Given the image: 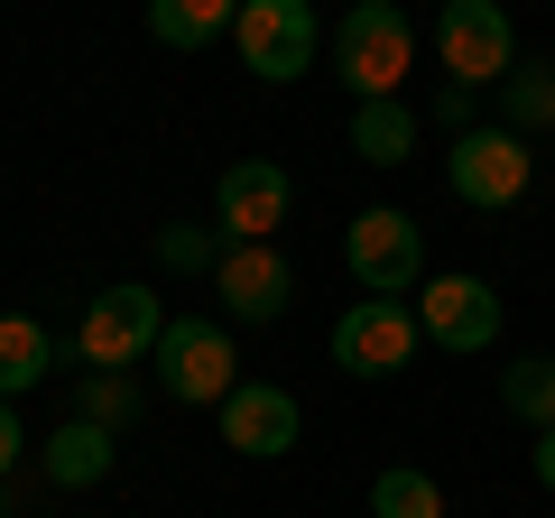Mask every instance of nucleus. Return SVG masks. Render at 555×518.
<instances>
[{"instance_id": "nucleus-22", "label": "nucleus", "mask_w": 555, "mask_h": 518, "mask_svg": "<svg viewBox=\"0 0 555 518\" xmlns=\"http://www.w3.org/2000/svg\"><path fill=\"white\" fill-rule=\"evenodd\" d=\"M436 120H454V140H463V130H473V83H444V93H436Z\"/></svg>"}, {"instance_id": "nucleus-24", "label": "nucleus", "mask_w": 555, "mask_h": 518, "mask_svg": "<svg viewBox=\"0 0 555 518\" xmlns=\"http://www.w3.org/2000/svg\"><path fill=\"white\" fill-rule=\"evenodd\" d=\"M537 491H555V426L537 436Z\"/></svg>"}, {"instance_id": "nucleus-14", "label": "nucleus", "mask_w": 555, "mask_h": 518, "mask_svg": "<svg viewBox=\"0 0 555 518\" xmlns=\"http://www.w3.org/2000/svg\"><path fill=\"white\" fill-rule=\"evenodd\" d=\"M352 158H371V167H408V158H416V112H408L398 93L352 112Z\"/></svg>"}, {"instance_id": "nucleus-10", "label": "nucleus", "mask_w": 555, "mask_h": 518, "mask_svg": "<svg viewBox=\"0 0 555 518\" xmlns=\"http://www.w3.org/2000/svg\"><path fill=\"white\" fill-rule=\"evenodd\" d=\"M416 324L444 342V352H491L500 342V287L491 279H426L416 287Z\"/></svg>"}, {"instance_id": "nucleus-20", "label": "nucleus", "mask_w": 555, "mask_h": 518, "mask_svg": "<svg viewBox=\"0 0 555 518\" xmlns=\"http://www.w3.org/2000/svg\"><path fill=\"white\" fill-rule=\"evenodd\" d=\"M75 417H93V426L120 436V426L139 417V379L130 371H93V379H83V399H75Z\"/></svg>"}, {"instance_id": "nucleus-2", "label": "nucleus", "mask_w": 555, "mask_h": 518, "mask_svg": "<svg viewBox=\"0 0 555 518\" xmlns=\"http://www.w3.org/2000/svg\"><path fill=\"white\" fill-rule=\"evenodd\" d=\"M343 259H352L361 297H416V279H426V232H416V213L371 204V213L343 222Z\"/></svg>"}, {"instance_id": "nucleus-4", "label": "nucleus", "mask_w": 555, "mask_h": 518, "mask_svg": "<svg viewBox=\"0 0 555 518\" xmlns=\"http://www.w3.org/2000/svg\"><path fill=\"white\" fill-rule=\"evenodd\" d=\"M528 167H537V148L518 140V130H463L454 140V158H444V185H454L473 213H509L518 195H528Z\"/></svg>"}, {"instance_id": "nucleus-17", "label": "nucleus", "mask_w": 555, "mask_h": 518, "mask_svg": "<svg viewBox=\"0 0 555 518\" xmlns=\"http://www.w3.org/2000/svg\"><path fill=\"white\" fill-rule=\"evenodd\" d=\"M47 361H56V342H47L38 315H0V399H28L47 379Z\"/></svg>"}, {"instance_id": "nucleus-9", "label": "nucleus", "mask_w": 555, "mask_h": 518, "mask_svg": "<svg viewBox=\"0 0 555 518\" xmlns=\"http://www.w3.org/2000/svg\"><path fill=\"white\" fill-rule=\"evenodd\" d=\"M287 195H297V185H287L278 158H232L214 177V232L222 241H269L278 222H287Z\"/></svg>"}, {"instance_id": "nucleus-6", "label": "nucleus", "mask_w": 555, "mask_h": 518, "mask_svg": "<svg viewBox=\"0 0 555 518\" xmlns=\"http://www.w3.org/2000/svg\"><path fill=\"white\" fill-rule=\"evenodd\" d=\"M158 379H167V399H185V407H222L241 389L232 379V334H222V324H204V315H177L158 334Z\"/></svg>"}, {"instance_id": "nucleus-11", "label": "nucleus", "mask_w": 555, "mask_h": 518, "mask_svg": "<svg viewBox=\"0 0 555 518\" xmlns=\"http://www.w3.org/2000/svg\"><path fill=\"white\" fill-rule=\"evenodd\" d=\"M214 297L232 306L241 324H278V315H287V297H297V269H287L269 241H232L222 269H214Z\"/></svg>"}, {"instance_id": "nucleus-16", "label": "nucleus", "mask_w": 555, "mask_h": 518, "mask_svg": "<svg viewBox=\"0 0 555 518\" xmlns=\"http://www.w3.org/2000/svg\"><path fill=\"white\" fill-rule=\"evenodd\" d=\"M222 28H241V0H149V38L158 47H214Z\"/></svg>"}, {"instance_id": "nucleus-23", "label": "nucleus", "mask_w": 555, "mask_h": 518, "mask_svg": "<svg viewBox=\"0 0 555 518\" xmlns=\"http://www.w3.org/2000/svg\"><path fill=\"white\" fill-rule=\"evenodd\" d=\"M20 472V417H10V399H0V481Z\"/></svg>"}, {"instance_id": "nucleus-1", "label": "nucleus", "mask_w": 555, "mask_h": 518, "mask_svg": "<svg viewBox=\"0 0 555 518\" xmlns=\"http://www.w3.org/2000/svg\"><path fill=\"white\" fill-rule=\"evenodd\" d=\"M408 65H416V28L398 20V0H352L343 28H334V75L352 83L361 102H389Z\"/></svg>"}, {"instance_id": "nucleus-12", "label": "nucleus", "mask_w": 555, "mask_h": 518, "mask_svg": "<svg viewBox=\"0 0 555 518\" xmlns=\"http://www.w3.org/2000/svg\"><path fill=\"white\" fill-rule=\"evenodd\" d=\"M297 399L287 389H269V379H241L232 399H222V444L232 454H250V463H278L287 444H297Z\"/></svg>"}, {"instance_id": "nucleus-21", "label": "nucleus", "mask_w": 555, "mask_h": 518, "mask_svg": "<svg viewBox=\"0 0 555 518\" xmlns=\"http://www.w3.org/2000/svg\"><path fill=\"white\" fill-rule=\"evenodd\" d=\"M158 259H167V269H185V279H195V269H222V250H214L204 222H167V232H158Z\"/></svg>"}, {"instance_id": "nucleus-25", "label": "nucleus", "mask_w": 555, "mask_h": 518, "mask_svg": "<svg viewBox=\"0 0 555 518\" xmlns=\"http://www.w3.org/2000/svg\"><path fill=\"white\" fill-rule=\"evenodd\" d=\"M0 518H20V491H10V481H0Z\"/></svg>"}, {"instance_id": "nucleus-18", "label": "nucleus", "mask_w": 555, "mask_h": 518, "mask_svg": "<svg viewBox=\"0 0 555 518\" xmlns=\"http://www.w3.org/2000/svg\"><path fill=\"white\" fill-rule=\"evenodd\" d=\"M500 407H509V417H528L537 436H546V426H555V361H546V352L509 361V371H500Z\"/></svg>"}, {"instance_id": "nucleus-7", "label": "nucleus", "mask_w": 555, "mask_h": 518, "mask_svg": "<svg viewBox=\"0 0 555 518\" xmlns=\"http://www.w3.org/2000/svg\"><path fill=\"white\" fill-rule=\"evenodd\" d=\"M416 334H426V324H416L398 297H361V306H343V324H334V371L398 379L416 361Z\"/></svg>"}, {"instance_id": "nucleus-3", "label": "nucleus", "mask_w": 555, "mask_h": 518, "mask_svg": "<svg viewBox=\"0 0 555 518\" xmlns=\"http://www.w3.org/2000/svg\"><path fill=\"white\" fill-rule=\"evenodd\" d=\"M436 56H444V75L454 83H500L518 65V28H509V10L500 0H444L436 10Z\"/></svg>"}, {"instance_id": "nucleus-5", "label": "nucleus", "mask_w": 555, "mask_h": 518, "mask_svg": "<svg viewBox=\"0 0 555 518\" xmlns=\"http://www.w3.org/2000/svg\"><path fill=\"white\" fill-rule=\"evenodd\" d=\"M158 334H167V306H158V287H102L93 306H83V361L93 371H130V361H149L158 352Z\"/></svg>"}, {"instance_id": "nucleus-19", "label": "nucleus", "mask_w": 555, "mask_h": 518, "mask_svg": "<svg viewBox=\"0 0 555 518\" xmlns=\"http://www.w3.org/2000/svg\"><path fill=\"white\" fill-rule=\"evenodd\" d=\"M371 518H444V491L416 463H389V472L371 481Z\"/></svg>"}, {"instance_id": "nucleus-13", "label": "nucleus", "mask_w": 555, "mask_h": 518, "mask_svg": "<svg viewBox=\"0 0 555 518\" xmlns=\"http://www.w3.org/2000/svg\"><path fill=\"white\" fill-rule=\"evenodd\" d=\"M112 426H93V417H65L56 436H47V481H56V491H93L102 472H112Z\"/></svg>"}, {"instance_id": "nucleus-15", "label": "nucleus", "mask_w": 555, "mask_h": 518, "mask_svg": "<svg viewBox=\"0 0 555 518\" xmlns=\"http://www.w3.org/2000/svg\"><path fill=\"white\" fill-rule=\"evenodd\" d=\"M500 130H555V56H528L500 75Z\"/></svg>"}, {"instance_id": "nucleus-8", "label": "nucleus", "mask_w": 555, "mask_h": 518, "mask_svg": "<svg viewBox=\"0 0 555 518\" xmlns=\"http://www.w3.org/2000/svg\"><path fill=\"white\" fill-rule=\"evenodd\" d=\"M241 65L259 83L315 75V0H241Z\"/></svg>"}]
</instances>
